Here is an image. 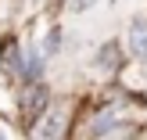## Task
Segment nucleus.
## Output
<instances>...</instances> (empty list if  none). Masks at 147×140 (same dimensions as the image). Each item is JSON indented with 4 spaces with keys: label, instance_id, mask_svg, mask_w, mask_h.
Segmentation results:
<instances>
[{
    "label": "nucleus",
    "instance_id": "obj_4",
    "mask_svg": "<svg viewBox=\"0 0 147 140\" xmlns=\"http://www.w3.org/2000/svg\"><path fill=\"white\" fill-rule=\"evenodd\" d=\"M119 68H122V54H119V43H104V47L97 50V72H104V76H115Z\"/></svg>",
    "mask_w": 147,
    "mask_h": 140
},
{
    "label": "nucleus",
    "instance_id": "obj_3",
    "mask_svg": "<svg viewBox=\"0 0 147 140\" xmlns=\"http://www.w3.org/2000/svg\"><path fill=\"white\" fill-rule=\"evenodd\" d=\"M0 61H4V68L11 72V76L22 79V68H25V54H22V47L14 40H7L4 47H0Z\"/></svg>",
    "mask_w": 147,
    "mask_h": 140
},
{
    "label": "nucleus",
    "instance_id": "obj_1",
    "mask_svg": "<svg viewBox=\"0 0 147 140\" xmlns=\"http://www.w3.org/2000/svg\"><path fill=\"white\" fill-rule=\"evenodd\" d=\"M47 108V86L43 83H32L29 90H22V112L29 119H40V112Z\"/></svg>",
    "mask_w": 147,
    "mask_h": 140
},
{
    "label": "nucleus",
    "instance_id": "obj_5",
    "mask_svg": "<svg viewBox=\"0 0 147 140\" xmlns=\"http://www.w3.org/2000/svg\"><path fill=\"white\" fill-rule=\"evenodd\" d=\"M40 119H47L40 129H36L40 137H61V133H65V112H50V115H47V108H43Z\"/></svg>",
    "mask_w": 147,
    "mask_h": 140
},
{
    "label": "nucleus",
    "instance_id": "obj_2",
    "mask_svg": "<svg viewBox=\"0 0 147 140\" xmlns=\"http://www.w3.org/2000/svg\"><path fill=\"white\" fill-rule=\"evenodd\" d=\"M129 54L136 61H147V22L144 18H136L129 25Z\"/></svg>",
    "mask_w": 147,
    "mask_h": 140
},
{
    "label": "nucleus",
    "instance_id": "obj_6",
    "mask_svg": "<svg viewBox=\"0 0 147 140\" xmlns=\"http://www.w3.org/2000/svg\"><path fill=\"white\" fill-rule=\"evenodd\" d=\"M93 4H97V0H68V11L72 14H83V11H90Z\"/></svg>",
    "mask_w": 147,
    "mask_h": 140
}]
</instances>
